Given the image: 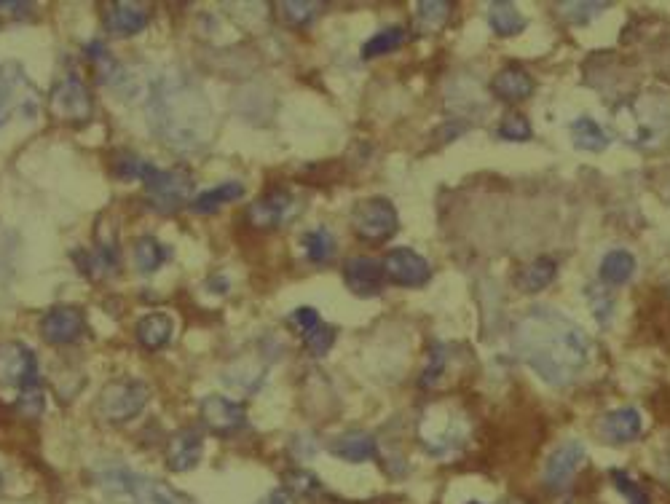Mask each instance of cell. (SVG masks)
Instances as JSON below:
<instances>
[{
  "instance_id": "cell-13",
  "label": "cell",
  "mask_w": 670,
  "mask_h": 504,
  "mask_svg": "<svg viewBox=\"0 0 670 504\" xmlns=\"http://www.w3.org/2000/svg\"><path fill=\"white\" fill-rule=\"evenodd\" d=\"M295 199L285 188H274L247 207V220L255 228H279L293 215Z\"/></svg>"
},
{
  "instance_id": "cell-29",
  "label": "cell",
  "mask_w": 670,
  "mask_h": 504,
  "mask_svg": "<svg viewBox=\"0 0 670 504\" xmlns=\"http://www.w3.org/2000/svg\"><path fill=\"white\" fill-rule=\"evenodd\" d=\"M303 250L311 263H325L335 255V239L327 228H314L309 234H303Z\"/></svg>"
},
{
  "instance_id": "cell-18",
  "label": "cell",
  "mask_w": 670,
  "mask_h": 504,
  "mask_svg": "<svg viewBox=\"0 0 670 504\" xmlns=\"http://www.w3.org/2000/svg\"><path fill=\"white\" fill-rule=\"evenodd\" d=\"M201 454H204V437L199 429H180L169 440L167 467L172 472H188L201 462Z\"/></svg>"
},
{
  "instance_id": "cell-36",
  "label": "cell",
  "mask_w": 670,
  "mask_h": 504,
  "mask_svg": "<svg viewBox=\"0 0 670 504\" xmlns=\"http://www.w3.org/2000/svg\"><path fill=\"white\" fill-rule=\"evenodd\" d=\"M451 6L448 0H421L419 3V19L427 27H440L451 14Z\"/></svg>"
},
{
  "instance_id": "cell-38",
  "label": "cell",
  "mask_w": 670,
  "mask_h": 504,
  "mask_svg": "<svg viewBox=\"0 0 670 504\" xmlns=\"http://www.w3.org/2000/svg\"><path fill=\"white\" fill-rule=\"evenodd\" d=\"M445 368V349L443 344H435L429 349V365L424 368V376H421V387H432L440 373Z\"/></svg>"
},
{
  "instance_id": "cell-16",
  "label": "cell",
  "mask_w": 670,
  "mask_h": 504,
  "mask_svg": "<svg viewBox=\"0 0 670 504\" xmlns=\"http://www.w3.org/2000/svg\"><path fill=\"white\" fill-rule=\"evenodd\" d=\"M344 279L346 287L352 290L354 295H362V298H370V295L381 293L384 287V263L376 261V258H352V261L344 266Z\"/></svg>"
},
{
  "instance_id": "cell-35",
  "label": "cell",
  "mask_w": 670,
  "mask_h": 504,
  "mask_svg": "<svg viewBox=\"0 0 670 504\" xmlns=\"http://www.w3.org/2000/svg\"><path fill=\"white\" fill-rule=\"evenodd\" d=\"M606 9H609V3H561V14L571 19L574 25H585Z\"/></svg>"
},
{
  "instance_id": "cell-20",
  "label": "cell",
  "mask_w": 670,
  "mask_h": 504,
  "mask_svg": "<svg viewBox=\"0 0 670 504\" xmlns=\"http://www.w3.org/2000/svg\"><path fill=\"white\" fill-rule=\"evenodd\" d=\"M175 336V322L164 311H151L137 322V341L148 352H159Z\"/></svg>"
},
{
  "instance_id": "cell-30",
  "label": "cell",
  "mask_w": 670,
  "mask_h": 504,
  "mask_svg": "<svg viewBox=\"0 0 670 504\" xmlns=\"http://www.w3.org/2000/svg\"><path fill=\"white\" fill-rule=\"evenodd\" d=\"M279 6H282L285 22L293 27L311 25L319 17V11H322V3H311V0H285Z\"/></svg>"
},
{
  "instance_id": "cell-37",
  "label": "cell",
  "mask_w": 670,
  "mask_h": 504,
  "mask_svg": "<svg viewBox=\"0 0 670 504\" xmlns=\"http://www.w3.org/2000/svg\"><path fill=\"white\" fill-rule=\"evenodd\" d=\"M290 322H293L295 330L306 338L311 330H317L319 325H322V317H319L317 309H311V306H301V309H295L293 314H290Z\"/></svg>"
},
{
  "instance_id": "cell-31",
  "label": "cell",
  "mask_w": 670,
  "mask_h": 504,
  "mask_svg": "<svg viewBox=\"0 0 670 504\" xmlns=\"http://www.w3.org/2000/svg\"><path fill=\"white\" fill-rule=\"evenodd\" d=\"M46 408V389H43L41 381H33V384H27V387L19 389L17 397V411L27 419H38Z\"/></svg>"
},
{
  "instance_id": "cell-4",
  "label": "cell",
  "mask_w": 670,
  "mask_h": 504,
  "mask_svg": "<svg viewBox=\"0 0 670 504\" xmlns=\"http://www.w3.org/2000/svg\"><path fill=\"white\" fill-rule=\"evenodd\" d=\"M41 113V92L35 89L25 68L9 59L0 65V129L9 124L11 118L35 121Z\"/></svg>"
},
{
  "instance_id": "cell-5",
  "label": "cell",
  "mask_w": 670,
  "mask_h": 504,
  "mask_svg": "<svg viewBox=\"0 0 670 504\" xmlns=\"http://www.w3.org/2000/svg\"><path fill=\"white\" fill-rule=\"evenodd\" d=\"M148 194V204L159 212H177L188 202H193V177L183 169H161L145 161L140 175Z\"/></svg>"
},
{
  "instance_id": "cell-22",
  "label": "cell",
  "mask_w": 670,
  "mask_h": 504,
  "mask_svg": "<svg viewBox=\"0 0 670 504\" xmlns=\"http://www.w3.org/2000/svg\"><path fill=\"white\" fill-rule=\"evenodd\" d=\"M244 194V185L239 180H226V183L215 185L210 191H204V194L193 196L191 210L199 212V215H212V212H218L220 207H226L234 199Z\"/></svg>"
},
{
  "instance_id": "cell-2",
  "label": "cell",
  "mask_w": 670,
  "mask_h": 504,
  "mask_svg": "<svg viewBox=\"0 0 670 504\" xmlns=\"http://www.w3.org/2000/svg\"><path fill=\"white\" fill-rule=\"evenodd\" d=\"M145 110L153 135L175 151H199L215 135L210 97L183 70H169L156 78Z\"/></svg>"
},
{
  "instance_id": "cell-11",
  "label": "cell",
  "mask_w": 670,
  "mask_h": 504,
  "mask_svg": "<svg viewBox=\"0 0 670 504\" xmlns=\"http://www.w3.org/2000/svg\"><path fill=\"white\" fill-rule=\"evenodd\" d=\"M201 421L204 427L210 429L212 435L228 437L239 432L247 421V413H244V405L236 403V400H228L223 395H210L201 400Z\"/></svg>"
},
{
  "instance_id": "cell-27",
  "label": "cell",
  "mask_w": 670,
  "mask_h": 504,
  "mask_svg": "<svg viewBox=\"0 0 670 504\" xmlns=\"http://www.w3.org/2000/svg\"><path fill=\"white\" fill-rule=\"evenodd\" d=\"M167 258L169 250L156 236H140L134 242V263H137V271H143V274H153L156 269H161Z\"/></svg>"
},
{
  "instance_id": "cell-39",
  "label": "cell",
  "mask_w": 670,
  "mask_h": 504,
  "mask_svg": "<svg viewBox=\"0 0 670 504\" xmlns=\"http://www.w3.org/2000/svg\"><path fill=\"white\" fill-rule=\"evenodd\" d=\"M287 491H290V494H298V496H309V494H314V491H319V480L314 478V475H311V472H290V475H287Z\"/></svg>"
},
{
  "instance_id": "cell-40",
  "label": "cell",
  "mask_w": 670,
  "mask_h": 504,
  "mask_svg": "<svg viewBox=\"0 0 670 504\" xmlns=\"http://www.w3.org/2000/svg\"><path fill=\"white\" fill-rule=\"evenodd\" d=\"M33 14V3L27 0H0V17L3 19H27Z\"/></svg>"
},
{
  "instance_id": "cell-6",
  "label": "cell",
  "mask_w": 670,
  "mask_h": 504,
  "mask_svg": "<svg viewBox=\"0 0 670 504\" xmlns=\"http://www.w3.org/2000/svg\"><path fill=\"white\" fill-rule=\"evenodd\" d=\"M148 397H151V389L140 378H116V381L105 384L97 408L108 421L124 424L143 413Z\"/></svg>"
},
{
  "instance_id": "cell-23",
  "label": "cell",
  "mask_w": 670,
  "mask_h": 504,
  "mask_svg": "<svg viewBox=\"0 0 670 504\" xmlns=\"http://www.w3.org/2000/svg\"><path fill=\"white\" fill-rule=\"evenodd\" d=\"M571 143H574V148H579V151L598 153L612 143V137L603 132L601 124H598L595 118L579 116L577 121L571 124Z\"/></svg>"
},
{
  "instance_id": "cell-41",
  "label": "cell",
  "mask_w": 670,
  "mask_h": 504,
  "mask_svg": "<svg viewBox=\"0 0 670 504\" xmlns=\"http://www.w3.org/2000/svg\"><path fill=\"white\" fill-rule=\"evenodd\" d=\"M258 504H295V499L287 488H274V491H268Z\"/></svg>"
},
{
  "instance_id": "cell-14",
  "label": "cell",
  "mask_w": 670,
  "mask_h": 504,
  "mask_svg": "<svg viewBox=\"0 0 670 504\" xmlns=\"http://www.w3.org/2000/svg\"><path fill=\"white\" fill-rule=\"evenodd\" d=\"M587 451L582 443L577 440H569V443H563L550 454L545 464V483L547 488H553V491H561L571 483V478L577 475L579 467L585 464Z\"/></svg>"
},
{
  "instance_id": "cell-32",
  "label": "cell",
  "mask_w": 670,
  "mask_h": 504,
  "mask_svg": "<svg viewBox=\"0 0 670 504\" xmlns=\"http://www.w3.org/2000/svg\"><path fill=\"white\" fill-rule=\"evenodd\" d=\"M335 338H338V330H335L333 325H325V322H322L317 330H311L309 336L303 338V344H306L311 357H325V354L333 349Z\"/></svg>"
},
{
  "instance_id": "cell-43",
  "label": "cell",
  "mask_w": 670,
  "mask_h": 504,
  "mask_svg": "<svg viewBox=\"0 0 670 504\" xmlns=\"http://www.w3.org/2000/svg\"><path fill=\"white\" fill-rule=\"evenodd\" d=\"M467 504H483V502H467Z\"/></svg>"
},
{
  "instance_id": "cell-15",
  "label": "cell",
  "mask_w": 670,
  "mask_h": 504,
  "mask_svg": "<svg viewBox=\"0 0 670 504\" xmlns=\"http://www.w3.org/2000/svg\"><path fill=\"white\" fill-rule=\"evenodd\" d=\"M148 22H151L148 3H108L105 9V27L110 35H118V38L143 33Z\"/></svg>"
},
{
  "instance_id": "cell-7",
  "label": "cell",
  "mask_w": 670,
  "mask_h": 504,
  "mask_svg": "<svg viewBox=\"0 0 670 504\" xmlns=\"http://www.w3.org/2000/svg\"><path fill=\"white\" fill-rule=\"evenodd\" d=\"M354 231L365 239V242H386L389 236L397 234V210L394 204L384 196H370L365 202H360L354 207Z\"/></svg>"
},
{
  "instance_id": "cell-12",
  "label": "cell",
  "mask_w": 670,
  "mask_h": 504,
  "mask_svg": "<svg viewBox=\"0 0 670 504\" xmlns=\"http://www.w3.org/2000/svg\"><path fill=\"white\" fill-rule=\"evenodd\" d=\"M84 328L86 317L78 306H51L41 320V336L54 346H67L78 341Z\"/></svg>"
},
{
  "instance_id": "cell-28",
  "label": "cell",
  "mask_w": 670,
  "mask_h": 504,
  "mask_svg": "<svg viewBox=\"0 0 670 504\" xmlns=\"http://www.w3.org/2000/svg\"><path fill=\"white\" fill-rule=\"evenodd\" d=\"M405 38H408V33H405L402 27H397V25L384 27V30H378L373 38L365 41V46H362V57L365 59L384 57V54H389V51L400 49L402 43H405Z\"/></svg>"
},
{
  "instance_id": "cell-10",
  "label": "cell",
  "mask_w": 670,
  "mask_h": 504,
  "mask_svg": "<svg viewBox=\"0 0 670 504\" xmlns=\"http://www.w3.org/2000/svg\"><path fill=\"white\" fill-rule=\"evenodd\" d=\"M384 274L386 279H392L394 285L421 287L429 282L432 269H429L427 258H421L419 252H413L411 247H394V250L386 252Z\"/></svg>"
},
{
  "instance_id": "cell-1",
  "label": "cell",
  "mask_w": 670,
  "mask_h": 504,
  "mask_svg": "<svg viewBox=\"0 0 670 504\" xmlns=\"http://www.w3.org/2000/svg\"><path fill=\"white\" fill-rule=\"evenodd\" d=\"M512 352L520 362L536 370V376L566 387L577 381L590 362V338L577 322L563 317L553 306H534L512 325Z\"/></svg>"
},
{
  "instance_id": "cell-24",
  "label": "cell",
  "mask_w": 670,
  "mask_h": 504,
  "mask_svg": "<svg viewBox=\"0 0 670 504\" xmlns=\"http://www.w3.org/2000/svg\"><path fill=\"white\" fill-rule=\"evenodd\" d=\"M488 25L494 30L496 35H502V38H510V35H518L526 30V17L515 9V3H491V9H488Z\"/></svg>"
},
{
  "instance_id": "cell-33",
  "label": "cell",
  "mask_w": 670,
  "mask_h": 504,
  "mask_svg": "<svg viewBox=\"0 0 670 504\" xmlns=\"http://www.w3.org/2000/svg\"><path fill=\"white\" fill-rule=\"evenodd\" d=\"M496 135L502 137V140H510V143H526L528 137H531V124H528L520 113H510V116L499 124Z\"/></svg>"
},
{
  "instance_id": "cell-42",
  "label": "cell",
  "mask_w": 670,
  "mask_h": 504,
  "mask_svg": "<svg viewBox=\"0 0 670 504\" xmlns=\"http://www.w3.org/2000/svg\"><path fill=\"white\" fill-rule=\"evenodd\" d=\"M0 488H3V475H0Z\"/></svg>"
},
{
  "instance_id": "cell-9",
  "label": "cell",
  "mask_w": 670,
  "mask_h": 504,
  "mask_svg": "<svg viewBox=\"0 0 670 504\" xmlns=\"http://www.w3.org/2000/svg\"><path fill=\"white\" fill-rule=\"evenodd\" d=\"M0 381L14 384L17 389L41 381V365L30 346L17 344V341L0 344Z\"/></svg>"
},
{
  "instance_id": "cell-3",
  "label": "cell",
  "mask_w": 670,
  "mask_h": 504,
  "mask_svg": "<svg viewBox=\"0 0 670 504\" xmlns=\"http://www.w3.org/2000/svg\"><path fill=\"white\" fill-rule=\"evenodd\" d=\"M94 483L105 496L118 504H180V496L161 480L145 478L140 472L108 464L94 472Z\"/></svg>"
},
{
  "instance_id": "cell-21",
  "label": "cell",
  "mask_w": 670,
  "mask_h": 504,
  "mask_svg": "<svg viewBox=\"0 0 670 504\" xmlns=\"http://www.w3.org/2000/svg\"><path fill=\"white\" fill-rule=\"evenodd\" d=\"M534 86H536L534 78L528 76L523 68H504L502 73L494 78L491 89H494L496 97H502V100L520 102L526 100V97H531Z\"/></svg>"
},
{
  "instance_id": "cell-25",
  "label": "cell",
  "mask_w": 670,
  "mask_h": 504,
  "mask_svg": "<svg viewBox=\"0 0 670 504\" xmlns=\"http://www.w3.org/2000/svg\"><path fill=\"white\" fill-rule=\"evenodd\" d=\"M636 274V258L628 250H612L601 261L603 285H625Z\"/></svg>"
},
{
  "instance_id": "cell-34",
  "label": "cell",
  "mask_w": 670,
  "mask_h": 504,
  "mask_svg": "<svg viewBox=\"0 0 670 504\" xmlns=\"http://www.w3.org/2000/svg\"><path fill=\"white\" fill-rule=\"evenodd\" d=\"M612 483H614V488L625 496V502L628 504H652V499H649V494H646L644 488L638 486L636 480L630 478V475H625V472L614 470Z\"/></svg>"
},
{
  "instance_id": "cell-19",
  "label": "cell",
  "mask_w": 670,
  "mask_h": 504,
  "mask_svg": "<svg viewBox=\"0 0 670 504\" xmlns=\"http://www.w3.org/2000/svg\"><path fill=\"white\" fill-rule=\"evenodd\" d=\"M330 454L344 459V462L362 464L376 459L378 443L376 437L368 435V432H346V435L335 437L333 443H330Z\"/></svg>"
},
{
  "instance_id": "cell-26",
  "label": "cell",
  "mask_w": 670,
  "mask_h": 504,
  "mask_svg": "<svg viewBox=\"0 0 670 504\" xmlns=\"http://www.w3.org/2000/svg\"><path fill=\"white\" fill-rule=\"evenodd\" d=\"M555 274H558V266L553 258H536L518 274V287L523 293H539L553 282Z\"/></svg>"
},
{
  "instance_id": "cell-8",
  "label": "cell",
  "mask_w": 670,
  "mask_h": 504,
  "mask_svg": "<svg viewBox=\"0 0 670 504\" xmlns=\"http://www.w3.org/2000/svg\"><path fill=\"white\" fill-rule=\"evenodd\" d=\"M51 113L62 121H73V124H84L94 113L92 92L78 76L62 78L49 94Z\"/></svg>"
},
{
  "instance_id": "cell-17",
  "label": "cell",
  "mask_w": 670,
  "mask_h": 504,
  "mask_svg": "<svg viewBox=\"0 0 670 504\" xmlns=\"http://www.w3.org/2000/svg\"><path fill=\"white\" fill-rule=\"evenodd\" d=\"M641 429H644V421H641V413L636 408H617V411L606 413V416L598 419V435L606 443H614V446L638 440Z\"/></svg>"
}]
</instances>
